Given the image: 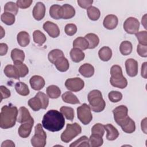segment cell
Listing matches in <instances>:
<instances>
[{
    "label": "cell",
    "mask_w": 147,
    "mask_h": 147,
    "mask_svg": "<svg viewBox=\"0 0 147 147\" xmlns=\"http://www.w3.org/2000/svg\"><path fill=\"white\" fill-rule=\"evenodd\" d=\"M65 125V119L63 114L56 110L48 111L44 115L42 121V127L52 132L61 130Z\"/></svg>",
    "instance_id": "cell-1"
},
{
    "label": "cell",
    "mask_w": 147,
    "mask_h": 147,
    "mask_svg": "<svg viewBox=\"0 0 147 147\" xmlns=\"http://www.w3.org/2000/svg\"><path fill=\"white\" fill-rule=\"evenodd\" d=\"M17 107L11 105L3 106L0 113V127L7 129L13 127L17 120Z\"/></svg>",
    "instance_id": "cell-2"
},
{
    "label": "cell",
    "mask_w": 147,
    "mask_h": 147,
    "mask_svg": "<svg viewBox=\"0 0 147 147\" xmlns=\"http://www.w3.org/2000/svg\"><path fill=\"white\" fill-rule=\"evenodd\" d=\"M90 107L92 111L99 113L102 111L106 106V102L103 99L102 94L99 90H93L87 96Z\"/></svg>",
    "instance_id": "cell-3"
},
{
    "label": "cell",
    "mask_w": 147,
    "mask_h": 147,
    "mask_svg": "<svg viewBox=\"0 0 147 147\" xmlns=\"http://www.w3.org/2000/svg\"><path fill=\"white\" fill-rule=\"evenodd\" d=\"M81 132L82 127L78 123H68L66 129L61 134V140L65 143L69 142Z\"/></svg>",
    "instance_id": "cell-4"
},
{
    "label": "cell",
    "mask_w": 147,
    "mask_h": 147,
    "mask_svg": "<svg viewBox=\"0 0 147 147\" xmlns=\"http://www.w3.org/2000/svg\"><path fill=\"white\" fill-rule=\"evenodd\" d=\"M31 144L34 147H44L47 143V134L41 123H38L34 127V135L30 140Z\"/></svg>",
    "instance_id": "cell-5"
},
{
    "label": "cell",
    "mask_w": 147,
    "mask_h": 147,
    "mask_svg": "<svg viewBox=\"0 0 147 147\" xmlns=\"http://www.w3.org/2000/svg\"><path fill=\"white\" fill-rule=\"evenodd\" d=\"M77 116L83 125H88L92 119V115L90 106L83 103L77 108Z\"/></svg>",
    "instance_id": "cell-6"
},
{
    "label": "cell",
    "mask_w": 147,
    "mask_h": 147,
    "mask_svg": "<svg viewBox=\"0 0 147 147\" xmlns=\"http://www.w3.org/2000/svg\"><path fill=\"white\" fill-rule=\"evenodd\" d=\"M65 87L69 91L78 92L82 90L84 86V81L80 78H69L65 82Z\"/></svg>",
    "instance_id": "cell-7"
},
{
    "label": "cell",
    "mask_w": 147,
    "mask_h": 147,
    "mask_svg": "<svg viewBox=\"0 0 147 147\" xmlns=\"http://www.w3.org/2000/svg\"><path fill=\"white\" fill-rule=\"evenodd\" d=\"M140 22L134 17L127 18L123 23V29L129 34H136L138 32Z\"/></svg>",
    "instance_id": "cell-8"
},
{
    "label": "cell",
    "mask_w": 147,
    "mask_h": 147,
    "mask_svg": "<svg viewBox=\"0 0 147 147\" xmlns=\"http://www.w3.org/2000/svg\"><path fill=\"white\" fill-rule=\"evenodd\" d=\"M114 119L115 122L120 126L122 122L128 117V109L126 106L121 105L115 107L113 110Z\"/></svg>",
    "instance_id": "cell-9"
},
{
    "label": "cell",
    "mask_w": 147,
    "mask_h": 147,
    "mask_svg": "<svg viewBox=\"0 0 147 147\" xmlns=\"http://www.w3.org/2000/svg\"><path fill=\"white\" fill-rule=\"evenodd\" d=\"M34 124V119L32 118L29 121L22 123L18 128V133L22 138H27L31 133L32 129Z\"/></svg>",
    "instance_id": "cell-10"
},
{
    "label": "cell",
    "mask_w": 147,
    "mask_h": 147,
    "mask_svg": "<svg viewBox=\"0 0 147 147\" xmlns=\"http://www.w3.org/2000/svg\"><path fill=\"white\" fill-rule=\"evenodd\" d=\"M43 29L52 38H56L60 34V32L58 26L49 21H46L43 24Z\"/></svg>",
    "instance_id": "cell-11"
},
{
    "label": "cell",
    "mask_w": 147,
    "mask_h": 147,
    "mask_svg": "<svg viewBox=\"0 0 147 147\" xmlns=\"http://www.w3.org/2000/svg\"><path fill=\"white\" fill-rule=\"evenodd\" d=\"M126 73L130 77H134L138 74V62L133 59H128L125 61Z\"/></svg>",
    "instance_id": "cell-12"
},
{
    "label": "cell",
    "mask_w": 147,
    "mask_h": 147,
    "mask_svg": "<svg viewBox=\"0 0 147 147\" xmlns=\"http://www.w3.org/2000/svg\"><path fill=\"white\" fill-rule=\"evenodd\" d=\"M33 16L37 21L41 20L45 14V6L41 2L36 3L33 9Z\"/></svg>",
    "instance_id": "cell-13"
},
{
    "label": "cell",
    "mask_w": 147,
    "mask_h": 147,
    "mask_svg": "<svg viewBox=\"0 0 147 147\" xmlns=\"http://www.w3.org/2000/svg\"><path fill=\"white\" fill-rule=\"evenodd\" d=\"M75 15L74 7L69 4H64L61 7L60 17L61 19L68 20L74 17Z\"/></svg>",
    "instance_id": "cell-14"
},
{
    "label": "cell",
    "mask_w": 147,
    "mask_h": 147,
    "mask_svg": "<svg viewBox=\"0 0 147 147\" xmlns=\"http://www.w3.org/2000/svg\"><path fill=\"white\" fill-rule=\"evenodd\" d=\"M118 23V17L114 14L107 15L103 22V25L105 28L109 30H112L115 29Z\"/></svg>",
    "instance_id": "cell-15"
},
{
    "label": "cell",
    "mask_w": 147,
    "mask_h": 147,
    "mask_svg": "<svg viewBox=\"0 0 147 147\" xmlns=\"http://www.w3.org/2000/svg\"><path fill=\"white\" fill-rule=\"evenodd\" d=\"M29 83L32 88L36 91L41 90L45 84L44 78L39 75H34L32 76L30 79Z\"/></svg>",
    "instance_id": "cell-16"
},
{
    "label": "cell",
    "mask_w": 147,
    "mask_h": 147,
    "mask_svg": "<svg viewBox=\"0 0 147 147\" xmlns=\"http://www.w3.org/2000/svg\"><path fill=\"white\" fill-rule=\"evenodd\" d=\"M122 130L126 133H132L136 130V125L134 121L129 116L120 125Z\"/></svg>",
    "instance_id": "cell-17"
},
{
    "label": "cell",
    "mask_w": 147,
    "mask_h": 147,
    "mask_svg": "<svg viewBox=\"0 0 147 147\" xmlns=\"http://www.w3.org/2000/svg\"><path fill=\"white\" fill-rule=\"evenodd\" d=\"M104 127L105 130L107 131V140L109 141H114L118 137L119 133L118 130L113 125L108 123L104 125Z\"/></svg>",
    "instance_id": "cell-18"
},
{
    "label": "cell",
    "mask_w": 147,
    "mask_h": 147,
    "mask_svg": "<svg viewBox=\"0 0 147 147\" xmlns=\"http://www.w3.org/2000/svg\"><path fill=\"white\" fill-rule=\"evenodd\" d=\"M94 67L89 63H84L79 68V73L85 78H90L94 74Z\"/></svg>",
    "instance_id": "cell-19"
},
{
    "label": "cell",
    "mask_w": 147,
    "mask_h": 147,
    "mask_svg": "<svg viewBox=\"0 0 147 147\" xmlns=\"http://www.w3.org/2000/svg\"><path fill=\"white\" fill-rule=\"evenodd\" d=\"M56 69L60 72H65L69 67L68 60L64 56L58 59L54 63Z\"/></svg>",
    "instance_id": "cell-20"
},
{
    "label": "cell",
    "mask_w": 147,
    "mask_h": 147,
    "mask_svg": "<svg viewBox=\"0 0 147 147\" xmlns=\"http://www.w3.org/2000/svg\"><path fill=\"white\" fill-rule=\"evenodd\" d=\"M70 57L72 60L75 63H79L82 61L85 57L84 53L80 49L73 48L69 52Z\"/></svg>",
    "instance_id": "cell-21"
},
{
    "label": "cell",
    "mask_w": 147,
    "mask_h": 147,
    "mask_svg": "<svg viewBox=\"0 0 147 147\" xmlns=\"http://www.w3.org/2000/svg\"><path fill=\"white\" fill-rule=\"evenodd\" d=\"M17 40L18 44L22 47L28 46L30 42V36L25 31H21L17 34Z\"/></svg>",
    "instance_id": "cell-22"
},
{
    "label": "cell",
    "mask_w": 147,
    "mask_h": 147,
    "mask_svg": "<svg viewBox=\"0 0 147 147\" xmlns=\"http://www.w3.org/2000/svg\"><path fill=\"white\" fill-rule=\"evenodd\" d=\"M32 118L29 110L25 107L22 106L20 108L18 117L17 120L18 123H22L26 122L29 121Z\"/></svg>",
    "instance_id": "cell-23"
},
{
    "label": "cell",
    "mask_w": 147,
    "mask_h": 147,
    "mask_svg": "<svg viewBox=\"0 0 147 147\" xmlns=\"http://www.w3.org/2000/svg\"><path fill=\"white\" fill-rule=\"evenodd\" d=\"M3 72L5 75L9 78L19 79L20 78L18 72L14 65L11 64L7 65L3 69Z\"/></svg>",
    "instance_id": "cell-24"
},
{
    "label": "cell",
    "mask_w": 147,
    "mask_h": 147,
    "mask_svg": "<svg viewBox=\"0 0 147 147\" xmlns=\"http://www.w3.org/2000/svg\"><path fill=\"white\" fill-rule=\"evenodd\" d=\"M98 55L101 60L107 61L111 58L112 51L109 47H103L99 50Z\"/></svg>",
    "instance_id": "cell-25"
},
{
    "label": "cell",
    "mask_w": 147,
    "mask_h": 147,
    "mask_svg": "<svg viewBox=\"0 0 147 147\" xmlns=\"http://www.w3.org/2000/svg\"><path fill=\"white\" fill-rule=\"evenodd\" d=\"M63 100L69 104H79L80 102L77 96L74 95L72 92L66 91L61 96Z\"/></svg>",
    "instance_id": "cell-26"
},
{
    "label": "cell",
    "mask_w": 147,
    "mask_h": 147,
    "mask_svg": "<svg viewBox=\"0 0 147 147\" xmlns=\"http://www.w3.org/2000/svg\"><path fill=\"white\" fill-rule=\"evenodd\" d=\"M84 38L88 42V49H94L96 48L99 43L98 36L94 33H88L85 36Z\"/></svg>",
    "instance_id": "cell-27"
},
{
    "label": "cell",
    "mask_w": 147,
    "mask_h": 147,
    "mask_svg": "<svg viewBox=\"0 0 147 147\" xmlns=\"http://www.w3.org/2000/svg\"><path fill=\"white\" fill-rule=\"evenodd\" d=\"M29 107L34 111H37L41 109H42V103L40 98L36 95L34 97L30 99L28 102Z\"/></svg>",
    "instance_id": "cell-28"
},
{
    "label": "cell",
    "mask_w": 147,
    "mask_h": 147,
    "mask_svg": "<svg viewBox=\"0 0 147 147\" xmlns=\"http://www.w3.org/2000/svg\"><path fill=\"white\" fill-rule=\"evenodd\" d=\"M73 47L80 49L81 50H86L88 48V42L84 37H78L73 41Z\"/></svg>",
    "instance_id": "cell-29"
},
{
    "label": "cell",
    "mask_w": 147,
    "mask_h": 147,
    "mask_svg": "<svg viewBox=\"0 0 147 147\" xmlns=\"http://www.w3.org/2000/svg\"><path fill=\"white\" fill-rule=\"evenodd\" d=\"M48 96L52 99L58 98L61 94L60 89L55 85L49 86L46 90Z\"/></svg>",
    "instance_id": "cell-30"
},
{
    "label": "cell",
    "mask_w": 147,
    "mask_h": 147,
    "mask_svg": "<svg viewBox=\"0 0 147 147\" xmlns=\"http://www.w3.org/2000/svg\"><path fill=\"white\" fill-rule=\"evenodd\" d=\"M14 87L17 92L20 95L27 96L30 92L28 85L24 82H18L16 83Z\"/></svg>",
    "instance_id": "cell-31"
},
{
    "label": "cell",
    "mask_w": 147,
    "mask_h": 147,
    "mask_svg": "<svg viewBox=\"0 0 147 147\" xmlns=\"http://www.w3.org/2000/svg\"><path fill=\"white\" fill-rule=\"evenodd\" d=\"M11 57L13 62H23L25 59V53L21 49L14 48L11 51Z\"/></svg>",
    "instance_id": "cell-32"
},
{
    "label": "cell",
    "mask_w": 147,
    "mask_h": 147,
    "mask_svg": "<svg viewBox=\"0 0 147 147\" xmlns=\"http://www.w3.org/2000/svg\"><path fill=\"white\" fill-rule=\"evenodd\" d=\"M132 44L129 41H123L120 44L119 51L121 54L124 56L130 55L132 52Z\"/></svg>",
    "instance_id": "cell-33"
},
{
    "label": "cell",
    "mask_w": 147,
    "mask_h": 147,
    "mask_svg": "<svg viewBox=\"0 0 147 147\" xmlns=\"http://www.w3.org/2000/svg\"><path fill=\"white\" fill-rule=\"evenodd\" d=\"M13 63L14 65L16 67L20 78H24L28 74L29 69L26 64L21 61H16Z\"/></svg>",
    "instance_id": "cell-34"
},
{
    "label": "cell",
    "mask_w": 147,
    "mask_h": 147,
    "mask_svg": "<svg viewBox=\"0 0 147 147\" xmlns=\"http://www.w3.org/2000/svg\"><path fill=\"white\" fill-rule=\"evenodd\" d=\"M63 56H64L63 52L59 49H55L51 51L48 55L49 61L53 64H54L58 59Z\"/></svg>",
    "instance_id": "cell-35"
},
{
    "label": "cell",
    "mask_w": 147,
    "mask_h": 147,
    "mask_svg": "<svg viewBox=\"0 0 147 147\" xmlns=\"http://www.w3.org/2000/svg\"><path fill=\"white\" fill-rule=\"evenodd\" d=\"M34 42L38 45H42L47 40L45 34L39 30H36L33 33Z\"/></svg>",
    "instance_id": "cell-36"
},
{
    "label": "cell",
    "mask_w": 147,
    "mask_h": 147,
    "mask_svg": "<svg viewBox=\"0 0 147 147\" xmlns=\"http://www.w3.org/2000/svg\"><path fill=\"white\" fill-rule=\"evenodd\" d=\"M88 141L90 146L91 147H99L102 146L103 143L102 137L94 134H92L90 136L88 139Z\"/></svg>",
    "instance_id": "cell-37"
},
{
    "label": "cell",
    "mask_w": 147,
    "mask_h": 147,
    "mask_svg": "<svg viewBox=\"0 0 147 147\" xmlns=\"http://www.w3.org/2000/svg\"><path fill=\"white\" fill-rule=\"evenodd\" d=\"M87 14L90 18L92 21L98 20L100 16V10L95 6H90L87 9Z\"/></svg>",
    "instance_id": "cell-38"
},
{
    "label": "cell",
    "mask_w": 147,
    "mask_h": 147,
    "mask_svg": "<svg viewBox=\"0 0 147 147\" xmlns=\"http://www.w3.org/2000/svg\"><path fill=\"white\" fill-rule=\"evenodd\" d=\"M110 82L113 86L121 89L125 88L127 86V81L124 76L118 79H113L110 78Z\"/></svg>",
    "instance_id": "cell-39"
},
{
    "label": "cell",
    "mask_w": 147,
    "mask_h": 147,
    "mask_svg": "<svg viewBox=\"0 0 147 147\" xmlns=\"http://www.w3.org/2000/svg\"><path fill=\"white\" fill-rule=\"evenodd\" d=\"M60 112L68 120L72 121L74 118V110L71 107L62 106L60 109Z\"/></svg>",
    "instance_id": "cell-40"
},
{
    "label": "cell",
    "mask_w": 147,
    "mask_h": 147,
    "mask_svg": "<svg viewBox=\"0 0 147 147\" xmlns=\"http://www.w3.org/2000/svg\"><path fill=\"white\" fill-rule=\"evenodd\" d=\"M1 20L6 25H11L15 22V15L10 13L4 12L1 14Z\"/></svg>",
    "instance_id": "cell-41"
},
{
    "label": "cell",
    "mask_w": 147,
    "mask_h": 147,
    "mask_svg": "<svg viewBox=\"0 0 147 147\" xmlns=\"http://www.w3.org/2000/svg\"><path fill=\"white\" fill-rule=\"evenodd\" d=\"M61 6L59 5H53L50 7L49 9V15L55 20L61 19L60 17V11Z\"/></svg>",
    "instance_id": "cell-42"
},
{
    "label": "cell",
    "mask_w": 147,
    "mask_h": 147,
    "mask_svg": "<svg viewBox=\"0 0 147 147\" xmlns=\"http://www.w3.org/2000/svg\"><path fill=\"white\" fill-rule=\"evenodd\" d=\"M111 78L118 79L123 76L121 67L118 65H114L110 69Z\"/></svg>",
    "instance_id": "cell-43"
},
{
    "label": "cell",
    "mask_w": 147,
    "mask_h": 147,
    "mask_svg": "<svg viewBox=\"0 0 147 147\" xmlns=\"http://www.w3.org/2000/svg\"><path fill=\"white\" fill-rule=\"evenodd\" d=\"M70 147H76V146H85L88 147L90 146L89 141L88 137L86 136H83L80 137L78 140L72 142L69 145Z\"/></svg>",
    "instance_id": "cell-44"
},
{
    "label": "cell",
    "mask_w": 147,
    "mask_h": 147,
    "mask_svg": "<svg viewBox=\"0 0 147 147\" xmlns=\"http://www.w3.org/2000/svg\"><path fill=\"white\" fill-rule=\"evenodd\" d=\"M4 11L11 13L14 15H17L18 11V7L16 3L11 1L8 2L4 6Z\"/></svg>",
    "instance_id": "cell-45"
},
{
    "label": "cell",
    "mask_w": 147,
    "mask_h": 147,
    "mask_svg": "<svg viewBox=\"0 0 147 147\" xmlns=\"http://www.w3.org/2000/svg\"><path fill=\"white\" fill-rule=\"evenodd\" d=\"M91 133L103 137L105 133L104 125L100 123L95 124L91 128Z\"/></svg>",
    "instance_id": "cell-46"
},
{
    "label": "cell",
    "mask_w": 147,
    "mask_h": 147,
    "mask_svg": "<svg viewBox=\"0 0 147 147\" xmlns=\"http://www.w3.org/2000/svg\"><path fill=\"white\" fill-rule=\"evenodd\" d=\"M108 98L111 102L117 103L122 99V94L119 91H111L109 93Z\"/></svg>",
    "instance_id": "cell-47"
},
{
    "label": "cell",
    "mask_w": 147,
    "mask_h": 147,
    "mask_svg": "<svg viewBox=\"0 0 147 147\" xmlns=\"http://www.w3.org/2000/svg\"><path fill=\"white\" fill-rule=\"evenodd\" d=\"M135 34L140 44L147 45V32L146 30L138 32Z\"/></svg>",
    "instance_id": "cell-48"
},
{
    "label": "cell",
    "mask_w": 147,
    "mask_h": 147,
    "mask_svg": "<svg viewBox=\"0 0 147 147\" xmlns=\"http://www.w3.org/2000/svg\"><path fill=\"white\" fill-rule=\"evenodd\" d=\"M65 33L68 36H73L77 32V27L76 25L74 24H68L65 25L64 28Z\"/></svg>",
    "instance_id": "cell-49"
},
{
    "label": "cell",
    "mask_w": 147,
    "mask_h": 147,
    "mask_svg": "<svg viewBox=\"0 0 147 147\" xmlns=\"http://www.w3.org/2000/svg\"><path fill=\"white\" fill-rule=\"evenodd\" d=\"M36 95H37L41 99L42 103V109H46L49 104V99L47 95L42 92H38Z\"/></svg>",
    "instance_id": "cell-50"
},
{
    "label": "cell",
    "mask_w": 147,
    "mask_h": 147,
    "mask_svg": "<svg viewBox=\"0 0 147 147\" xmlns=\"http://www.w3.org/2000/svg\"><path fill=\"white\" fill-rule=\"evenodd\" d=\"M32 2V0H18L16 2V4L20 8L26 9L30 6Z\"/></svg>",
    "instance_id": "cell-51"
},
{
    "label": "cell",
    "mask_w": 147,
    "mask_h": 147,
    "mask_svg": "<svg viewBox=\"0 0 147 147\" xmlns=\"http://www.w3.org/2000/svg\"><path fill=\"white\" fill-rule=\"evenodd\" d=\"M137 52L138 54L142 57H147V45L138 44L137 47Z\"/></svg>",
    "instance_id": "cell-52"
},
{
    "label": "cell",
    "mask_w": 147,
    "mask_h": 147,
    "mask_svg": "<svg viewBox=\"0 0 147 147\" xmlns=\"http://www.w3.org/2000/svg\"><path fill=\"white\" fill-rule=\"evenodd\" d=\"M0 91H1V101H2V99H6L9 98L11 95L10 90L4 86H0Z\"/></svg>",
    "instance_id": "cell-53"
},
{
    "label": "cell",
    "mask_w": 147,
    "mask_h": 147,
    "mask_svg": "<svg viewBox=\"0 0 147 147\" xmlns=\"http://www.w3.org/2000/svg\"><path fill=\"white\" fill-rule=\"evenodd\" d=\"M79 6L83 9H88L93 3L92 0H78L77 1Z\"/></svg>",
    "instance_id": "cell-54"
},
{
    "label": "cell",
    "mask_w": 147,
    "mask_h": 147,
    "mask_svg": "<svg viewBox=\"0 0 147 147\" xmlns=\"http://www.w3.org/2000/svg\"><path fill=\"white\" fill-rule=\"evenodd\" d=\"M8 50V46L5 43H1L0 44V55L4 56L5 55Z\"/></svg>",
    "instance_id": "cell-55"
},
{
    "label": "cell",
    "mask_w": 147,
    "mask_h": 147,
    "mask_svg": "<svg viewBox=\"0 0 147 147\" xmlns=\"http://www.w3.org/2000/svg\"><path fill=\"white\" fill-rule=\"evenodd\" d=\"M9 146H11V147L15 146V144L11 140H5L1 144V147H9Z\"/></svg>",
    "instance_id": "cell-56"
},
{
    "label": "cell",
    "mask_w": 147,
    "mask_h": 147,
    "mask_svg": "<svg viewBox=\"0 0 147 147\" xmlns=\"http://www.w3.org/2000/svg\"><path fill=\"white\" fill-rule=\"evenodd\" d=\"M146 62H144L141 66V74L144 79H146Z\"/></svg>",
    "instance_id": "cell-57"
},
{
    "label": "cell",
    "mask_w": 147,
    "mask_h": 147,
    "mask_svg": "<svg viewBox=\"0 0 147 147\" xmlns=\"http://www.w3.org/2000/svg\"><path fill=\"white\" fill-rule=\"evenodd\" d=\"M146 118H145L144 119L142 120L141 123V130L144 131L145 134H146Z\"/></svg>",
    "instance_id": "cell-58"
},
{
    "label": "cell",
    "mask_w": 147,
    "mask_h": 147,
    "mask_svg": "<svg viewBox=\"0 0 147 147\" xmlns=\"http://www.w3.org/2000/svg\"><path fill=\"white\" fill-rule=\"evenodd\" d=\"M146 14H145L144 16V17H143V18H142V20H141V22H142V24H143V25H144V26L145 27V29H146Z\"/></svg>",
    "instance_id": "cell-59"
},
{
    "label": "cell",
    "mask_w": 147,
    "mask_h": 147,
    "mask_svg": "<svg viewBox=\"0 0 147 147\" xmlns=\"http://www.w3.org/2000/svg\"><path fill=\"white\" fill-rule=\"evenodd\" d=\"M1 38H2L3 37V36L5 35V30H3L2 26H1Z\"/></svg>",
    "instance_id": "cell-60"
}]
</instances>
